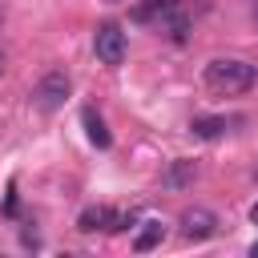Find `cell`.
<instances>
[{"instance_id": "obj_1", "label": "cell", "mask_w": 258, "mask_h": 258, "mask_svg": "<svg viewBox=\"0 0 258 258\" xmlns=\"http://www.w3.org/2000/svg\"><path fill=\"white\" fill-rule=\"evenodd\" d=\"M202 81H206V89L218 93V97H238V93L254 89L258 73H254V64H246V60H238V56H214V60L206 64Z\"/></svg>"}, {"instance_id": "obj_2", "label": "cell", "mask_w": 258, "mask_h": 258, "mask_svg": "<svg viewBox=\"0 0 258 258\" xmlns=\"http://www.w3.org/2000/svg\"><path fill=\"white\" fill-rule=\"evenodd\" d=\"M69 89H73L69 73H64V69H52V73H44V77L36 81V89H32V105H36L40 113H56V109L69 101Z\"/></svg>"}, {"instance_id": "obj_3", "label": "cell", "mask_w": 258, "mask_h": 258, "mask_svg": "<svg viewBox=\"0 0 258 258\" xmlns=\"http://www.w3.org/2000/svg\"><path fill=\"white\" fill-rule=\"evenodd\" d=\"M133 222H137V214H133V210L89 206V210L77 218V230H81V234H93V230H109V234H117V230H125V226H133Z\"/></svg>"}, {"instance_id": "obj_4", "label": "cell", "mask_w": 258, "mask_h": 258, "mask_svg": "<svg viewBox=\"0 0 258 258\" xmlns=\"http://www.w3.org/2000/svg\"><path fill=\"white\" fill-rule=\"evenodd\" d=\"M93 52H97V60L101 64H121L125 60V32L113 24V20H105V24H97V32H93Z\"/></svg>"}, {"instance_id": "obj_5", "label": "cell", "mask_w": 258, "mask_h": 258, "mask_svg": "<svg viewBox=\"0 0 258 258\" xmlns=\"http://www.w3.org/2000/svg\"><path fill=\"white\" fill-rule=\"evenodd\" d=\"M218 230H222V222H218L214 210H206V206L181 210V234H185L189 242H206V238H214Z\"/></svg>"}, {"instance_id": "obj_6", "label": "cell", "mask_w": 258, "mask_h": 258, "mask_svg": "<svg viewBox=\"0 0 258 258\" xmlns=\"http://www.w3.org/2000/svg\"><path fill=\"white\" fill-rule=\"evenodd\" d=\"M194 181H198V165H194L189 157L169 161V169L161 173V185H165V189H189Z\"/></svg>"}, {"instance_id": "obj_7", "label": "cell", "mask_w": 258, "mask_h": 258, "mask_svg": "<svg viewBox=\"0 0 258 258\" xmlns=\"http://www.w3.org/2000/svg\"><path fill=\"white\" fill-rule=\"evenodd\" d=\"M226 129H230L226 117H194V121H189V133L202 137V141H214V137H222Z\"/></svg>"}, {"instance_id": "obj_8", "label": "cell", "mask_w": 258, "mask_h": 258, "mask_svg": "<svg viewBox=\"0 0 258 258\" xmlns=\"http://www.w3.org/2000/svg\"><path fill=\"white\" fill-rule=\"evenodd\" d=\"M81 121H85L89 141H93L97 149H109V145H113V137H109V129H105V121H101V113H97V109H85V113H81Z\"/></svg>"}, {"instance_id": "obj_9", "label": "cell", "mask_w": 258, "mask_h": 258, "mask_svg": "<svg viewBox=\"0 0 258 258\" xmlns=\"http://www.w3.org/2000/svg\"><path fill=\"white\" fill-rule=\"evenodd\" d=\"M161 238H165L161 222H141V230H137V238H133V250H137V254H145V250H153Z\"/></svg>"}, {"instance_id": "obj_10", "label": "cell", "mask_w": 258, "mask_h": 258, "mask_svg": "<svg viewBox=\"0 0 258 258\" xmlns=\"http://www.w3.org/2000/svg\"><path fill=\"white\" fill-rule=\"evenodd\" d=\"M4 214H8V218L16 214V181L8 185V198H4Z\"/></svg>"}, {"instance_id": "obj_11", "label": "cell", "mask_w": 258, "mask_h": 258, "mask_svg": "<svg viewBox=\"0 0 258 258\" xmlns=\"http://www.w3.org/2000/svg\"><path fill=\"white\" fill-rule=\"evenodd\" d=\"M250 16H254V28H258V0H250Z\"/></svg>"}, {"instance_id": "obj_12", "label": "cell", "mask_w": 258, "mask_h": 258, "mask_svg": "<svg viewBox=\"0 0 258 258\" xmlns=\"http://www.w3.org/2000/svg\"><path fill=\"white\" fill-rule=\"evenodd\" d=\"M250 222H254V226H258V202H254V206H250Z\"/></svg>"}, {"instance_id": "obj_13", "label": "cell", "mask_w": 258, "mask_h": 258, "mask_svg": "<svg viewBox=\"0 0 258 258\" xmlns=\"http://www.w3.org/2000/svg\"><path fill=\"white\" fill-rule=\"evenodd\" d=\"M250 258H258V242H254V246H250Z\"/></svg>"}, {"instance_id": "obj_14", "label": "cell", "mask_w": 258, "mask_h": 258, "mask_svg": "<svg viewBox=\"0 0 258 258\" xmlns=\"http://www.w3.org/2000/svg\"><path fill=\"white\" fill-rule=\"evenodd\" d=\"M0 77H4V64H0Z\"/></svg>"}]
</instances>
